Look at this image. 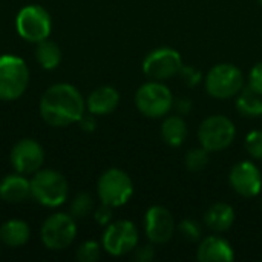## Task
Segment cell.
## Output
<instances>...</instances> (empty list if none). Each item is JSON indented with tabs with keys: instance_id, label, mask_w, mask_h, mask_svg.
Listing matches in <instances>:
<instances>
[{
	"instance_id": "cell-32",
	"label": "cell",
	"mask_w": 262,
	"mask_h": 262,
	"mask_svg": "<svg viewBox=\"0 0 262 262\" xmlns=\"http://www.w3.org/2000/svg\"><path fill=\"white\" fill-rule=\"evenodd\" d=\"M78 123H80L81 130H84V132H92V130H95V127H97L95 115H92V114L83 115V117L78 120Z\"/></svg>"
},
{
	"instance_id": "cell-30",
	"label": "cell",
	"mask_w": 262,
	"mask_h": 262,
	"mask_svg": "<svg viewBox=\"0 0 262 262\" xmlns=\"http://www.w3.org/2000/svg\"><path fill=\"white\" fill-rule=\"evenodd\" d=\"M112 209H114V207H111V206L101 203V206H100V207L95 210V213H94L95 221H97L98 224H101V226L111 224V221H112Z\"/></svg>"
},
{
	"instance_id": "cell-29",
	"label": "cell",
	"mask_w": 262,
	"mask_h": 262,
	"mask_svg": "<svg viewBox=\"0 0 262 262\" xmlns=\"http://www.w3.org/2000/svg\"><path fill=\"white\" fill-rule=\"evenodd\" d=\"M249 86L262 95V61L256 63L249 74Z\"/></svg>"
},
{
	"instance_id": "cell-25",
	"label": "cell",
	"mask_w": 262,
	"mask_h": 262,
	"mask_svg": "<svg viewBox=\"0 0 262 262\" xmlns=\"http://www.w3.org/2000/svg\"><path fill=\"white\" fill-rule=\"evenodd\" d=\"M101 246L97 241H86L77 249V259L80 262H95L100 259Z\"/></svg>"
},
{
	"instance_id": "cell-33",
	"label": "cell",
	"mask_w": 262,
	"mask_h": 262,
	"mask_svg": "<svg viewBox=\"0 0 262 262\" xmlns=\"http://www.w3.org/2000/svg\"><path fill=\"white\" fill-rule=\"evenodd\" d=\"M173 106L180 114H186L192 109V101L189 98H178L177 101H173Z\"/></svg>"
},
{
	"instance_id": "cell-10",
	"label": "cell",
	"mask_w": 262,
	"mask_h": 262,
	"mask_svg": "<svg viewBox=\"0 0 262 262\" xmlns=\"http://www.w3.org/2000/svg\"><path fill=\"white\" fill-rule=\"evenodd\" d=\"M103 249L112 256H124L138 246V230L132 221L120 220L106 226L101 239Z\"/></svg>"
},
{
	"instance_id": "cell-19",
	"label": "cell",
	"mask_w": 262,
	"mask_h": 262,
	"mask_svg": "<svg viewBox=\"0 0 262 262\" xmlns=\"http://www.w3.org/2000/svg\"><path fill=\"white\" fill-rule=\"evenodd\" d=\"M29 238L31 229L21 220H9L0 226V241L8 247H21Z\"/></svg>"
},
{
	"instance_id": "cell-23",
	"label": "cell",
	"mask_w": 262,
	"mask_h": 262,
	"mask_svg": "<svg viewBox=\"0 0 262 262\" xmlns=\"http://www.w3.org/2000/svg\"><path fill=\"white\" fill-rule=\"evenodd\" d=\"M209 150L204 149L203 146L201 147H195V149H190L186 157H184V164H186V169L190 170V172H201L207 167L209 164Z\"/></svg>"
},
{
	"instance_id": "cell-11",
	"label": "cell",
	"mask_w": 262,
	"mask_h": 262,
	"mask_svg": "<svg viewBox=\"0 0 262 262\" xmlns=\"http://www.w3.org/2000/svg\"><path fill=\"white\" fill-rule=\"evenodd\" d=\"M183 66L181 55L173 48H158L150 51L143 60V72L150 80L164 81L175 77Z\"/></svg>"
},
{
	"instance_id": "cell-13",
	"label": "cell",
	"mask_w": 262,
	"mask_h": 262,
	"mask_svg": "<svg viewBox=\"0 0 262 262\" xmlns=\"http://www.w3.org/2000/svg\"><path fill=\"white\" fill-rule=\"evenodd\" d=\"M229 183L238 195L244 198H253L261 193V170L252 161H241L232 167Z\"/></svg>"
},
{
	"instance_id": "cell-20",
	"label": "cell",
	"mask_w": 262,
	"mask_h": 262,
	"mask_svg": "<svg viewBox=\"0 0 262 262\" xmlns=\"http://www.w3.org/2000/svg\"><path fill=\"white\" fill-rule=\"evenodd\" d=\"M161 138L172 147L181 146L187 138V124L184 118L180 115H170L164 118L161 124Z\"/></svg>"
},
{
	"instance_id": "cell-5",
	"label": "cell",
	"mask_w": 262,
	"mask_h": 262,
	"mask_svg": "<svg viewBox=\"0 0 262 262\" xmlns=\"http://www.w3.org/2000/svg\"><path fill=\"white\" fill-rule=\"evenodd\" d=\"M97 192L103 204L115 209L129 203L134 195V183L124 170L112 167L103 172L98 178Z\"/></svg>"
},
{
	"instance_id": "cell-2",
	"label": "cell",
	"mask_w": 262,
	"mask_h": 262,
	"mask_svg": "<svg viewBox=\"0 0 262 262\" xmlns=\"http://www.w3.org/2000/svg\"><path fill=\"white\" fill-rule=\"evenodd\" d=\"M31 196L43 207L55 209L69 196L66 178L54 169H40L31 178Z\"/></svg>"
},
{
	"instance_id": "cell-31",
	"label": "cell",
	"mask_w": 262,
	"mask_h": 262,
	"mask_svg": "<svg viewBox=\"0 0 262 262\" xmlns=\"http://www.w3.org/2000/svg\"><path fill=\"white\" fill-rule=\"evenodd\" d=\"M155 256V252H154V247L152 246H137L135 250H134V258L135 261L140 262H149L154 259Z\"/></svg>"
},
{
	"instance_id": "cell-3",
	"label": "cell",
	"mask_w": 262,
	"mask_h": 262,
	"mask_svg": "<svg viewBox=\"0 0 262 262\" xmlns=\"http://www.w3.org/2000/svg\"><path fill=\"white\" fill-rule=\"evenodd\" d=\"M29 84V69L23 58L11 54L0 55V100L20 98Z\"/></svg>"
},
{
	"instance_id": "cell-26",
	"label": "cell",
	"mask_w": 262,
	"mask_h": 262,
	"mask_svg": "<svg viewBox=\"0 0 262 262\" xmlns=\"http://www.w3.org/2000/svg\"><path fill=\"white\" fill-rule=\"evenodd\" d=\"M178 230H180L181 236H183L186 241L196 243V241L201 239L203 230H201L200 223L195 221V220H184V221H181L180 226H178Z\"/></svg>"
},
{
	"instance_id": "cell-22",
	"label": "cell",
	"mask_w": 262,
	"mask_h": 262,
	"mask_svg": "<svg viewBox=\"0 0 262 262\" xmlns=\"http://www.w3.org/2000/svg\"><path fill=\"white\" fill-rule=\"evenodd\" d=\"M35 58L43 69H55L61 61V49L55 41H51L49 38L41 40L37 43Z\"/></svg>"
},
{
	"instance_id": "cell-27",
	"label": "cell",
	"mask_w": 262,
	"mask_h": 262,
	"mask_svg": "<svg viewBox=\"0 0 262 262\" xmlns=\"http://www.w3.org/2000/svg\"><path fill=\"white\" fill-rule=\"evenodd\" d=\"M246 149L255 160H262V130H252L246 137Z\"/></svg>"
},
{
	"instance_id": "cell-34",
	"label": "cell",
	"mask_w": 262,
	"mask_h": 262,
	"mask_svg": "<svg viewBox=\"0 0 262 262\" xmlns=\"http://www.w3.org/2000/svg\"><path fill=\"white\" fill-rule=\"evenodd\" d=\"M258 2H259V5H261V6H262V0H258Z\"/></svg>"
},
{
	"instance_id": "cell-28",
	"label": "cell",
	"mask_w": 262,
	"mask_h": 262,
	"mask_svg": "<svg viewBox=\"0 0 262 262\" xmlns=\"http://www.w3.org/2000/svg\"><path fill=\"white\" fill-rule=\"evenodd\" d=\"M178 75L183 78L184 84L189 86V88H195L203 78V75H201V72L198 69H195L193 66H184V64L181 66Z\"/></svg>"
},
{
	"instance_id": "cell-21",
	"label": "cell",
	"mask_w": 262,
	"mask_h": 262,
	"mask_svg": "<svg viewBox=\"0 0 262 262\" xmlns=\"http://www.w3.org/2000/svg\"><path fill=\"white\" fill-rule=\"evenodd\" d=\"M235 107H236V111H238L243 117H249V118L261 117L262 95L261 94H258L256 91H253L250 86H246V88H243L241 92L236 95Z\"/></svg>"
},
{
	"instance_id": "cell-24",
	"label": "cell",
	"mask_w": 262,
	"mask_h": 262,
	"mask_svg": "<svg viewBox=\"0 0 262 262\" xmlns=\"http://www.w3.org/2000/svg\"><path fill=\"white\" fill-rule=\"evenodd\" d=\"M94 210V198L89 193L77 195L71 203V215L74 218H86Z\"/></svg>"
},
{
	"instance_id": "cell-15",
	"label": "cell",
	"mask_w": 262,
	"mask_h": 262,
	"mask_svg": "<svg viewBox=\"0 0 262 262\" xmlns=\"http://www.w3.org/2000/svg\"><path fill=\"white\" fill-rule=\"evenodd\" d=\"M196 259L203 262H232L235 253L232 246L221 236H207L200 243Z\"/></svg>"
},
{
	"instance_id": "cell-8",
	"label": "cell",
	"mask_w": 262,
	"mask_h": 262,
	"mask_svg": "<svg viewBox=\"0 0 262 262\" xmlns=\"http://www.w3.org/2000/svg\"><path fill=\"white\" fill-rule=\"evenodd\" d=\"M236 137L233 121L224 115L207 117L198 129V140L209 152H220L227 149Z\"/></svg>"
},
{
	"instance_id": "cell-17",
	"label": "cell",
	"mask_w": 262,
	"mask_h": 262,
	"mask_svg": "<svg viewBox=\"0 0 262 262\" xmlns=\"http://www.w3.org/2000/svg\"><path fill=\"white\" fill-rule=\"evenodd\" d=\"M120 103V94L112 86H101L91 92L86 100V109L92 115H109L117 109Z\"/></svg>"
},
{
	"instance_id": "cell-4",
	"label": "cell",
	"mask_w": 262,
	"mask_h": 262,
	"mask_svg": "<svg viewBox=\"0 0 262 262\" xmlns=\"http://www.w3.org/2000/svg\"><path fill=\"white\" fill-rule=\"evenodd\" d=\"M173 95L163 81H147L135 94L137 109L147 118H161L173 107Z\"/></svg>"
},
{
	"instance_id": "cell-7",
	"label": "cell",
	"mask_w": 262,
	"mask_h": 262,
	"mask_svg": "<svg viewBox=\"0 0 262 262\" xmlns=\"http://www.w3.org/2000/svg\"><path fill=\"white\" fill-rule=\"evenodd\" d=\"M243 88V72L232 63L215 64L206 77V91L213 98L226 100L236 97Z\"/></svg>"
},
{
	"instance_id": "cell-18",
	"label": "cell",
	"mask_w": 262,
	"mask_h": 262,
	"mask_svg": "<svg viewBox=\"0 0 262 262\" xmlns=\"http://www.w3.org/2000/svg\"><path fill=\"white\" fill-rule=\"evenodd\" d=\"M204 223L213 232H226L235 223V210L226 203H215L207 209L204 215Z\"/></svg>"
},
{
	"instance_id": "cell-1",
	"label": "cell",
	"mask_w": 262,
	"mask_h": 262,
	"mask_svg": "<svg viewBox=\"0 0 262 262\" xmlns=\"http://www.w3.org/2000/svg\"><path fill=\"white\" fill-rule=\"evenodd\" d=\"M86 103L80 91L69 83H57L45 91L40 100V115L52 127H66L84 115Z\"/></svg>"
},
{
	"instance_id": "cell-12",
	"label": "cell",
	"mask_w": 262,
	"mask_h": 262,
	"mask_svg": "<svg viewBox=\"0 0 262 262\" xmlns=\"http://www.w3.org/2000/svg\"><path fill=\"white\" fill-rule=\"evenodd\" d=\"M11 164L17 173L21 175H34L43 167L45 163V150L32 138H23L17 141L9 155Z\"/></svg>"
},
{
	"instance_id": "cell-6",
	"label": "cell",
	"mask_w": 262,
	"mask_h": 262,
	"mask_svg": "<svg viewBox=\"0 0 262 262\" xmlns=\"http://www.w3.org/2000/svg\"><path fill=\"white\" fill-rule=\"evenodd\" d=\"M15 29L23 40L29 43H38L49 38L52 31V20L43 6L28 5L18 11L15 17Z\"/></svg>"
},
{
	"instance_id": "cell-9",
	"label": "cell",
	"mask_w": 262,
	"mask_h": 262,
	"mask_svg": "<svg viewBox=\"0 0 262 262\" xmlns=\"http://www.w3.org/2000/svg\"><path fill=\"white\" fill-rule=\"evenodd\" d=\"M40 236L43 246L49 250L68 249L77 236L75 218L69 213H52L45 220Z\"/></svg>"
},
{
	"instance_id": "cell-16",
	"label": "cell",
	"mask_w": 262,
	"mask_h": 262,
	"mask_svg": "<svg viewBox=\"0 0 262 262\" xmlns=\"http://www.w3.org/2000/svg\"><path fill=\"white\" fill-rule=\"evenodd\" d=\"M31 196V180L21 173L6 175L0 181V198L9 204H18Z\"/></svg>"
},
{
	"instance_id": "cell-14",
	"label": "cell",
	"mask_w": 262,
	"mask_h": 262,
	"mask_svg": "<svg viewBox=\"0 0 262 262\" xmlns=\"http://www.w3.org/2000/svg\"><path fill=\"white\" fill-rule=\"evenodd\" d=\"M175 220L172 213L163 206H152L146 212L144 230L152 244H166L175 233Z\"/></svg>"
}]
</instances>
